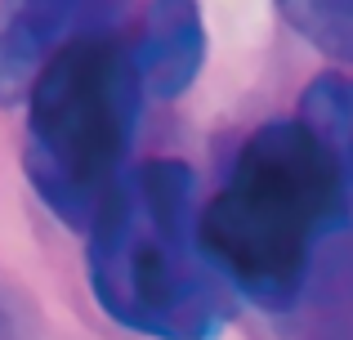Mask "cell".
Masks as SVG:
<instances>
[{"mask_svg":"<svg viewBox=\"0 0 353 340\" xmlns=\"http://www.w3.org/2000/svg\"><path fill=\"white\" fill-rule=\"evenodd\" d=\"M340 219V166L304 112L268 121L237 148L201 206L215 273L259 309H295Z\"/></svg>","mask_w":353,"mask_h":340,"instance_id":"cell-1","label":"cell"},{"mask_svg":"<svg viewBox=\"0 0 353 340\" xmlns=\"http://www.w3.org/2000/svg\"><path fill=\"white\" fill-rule=\"evenodd\" d=\"M197 219L188 161H143L121 174L90 224V287L112 323L152 340H210L228 323V291Z\"/></svg>","mask_w":353,"mask_h":340,"instance_id":"cell-2","label":"cell"},{"mask_svg":"<svg viewBox=\"0 0 353 340\" xmlns=\"http://www.w3.org/2000/svg\"><path fill=\"white\" fill-rule=\"evenodd\" d=\"M143 99L130 27L103 23V14L68 32L32 72L23 170L59 224H94L130 170Z\"/></svg>","mask_w":353,"mask_h":340,"instance_id":"cell-3","label":"cell"},{"mask_svg":"<svg viewBox=\"0 0 353 340\" xmlns=\"http://www.w3.org/2000/svg\"><path fill=\"white\" fill-rule=\"evenodd\" d=\"M130 54L148 99L188 94L206 63V23L197 0H148L130 23Z\"/></svg>","mask_w":353,"mask_h":340,"instance_id":"cell-4","label":"cell"},{"mask_svg":"<svg viewBox=\"0 0 353 340\" xmlns=\"http://www.w3.org/2000/svg\"><path fill=\"white\" fill-rule=\"evenodd\" d=\"M94 14L103 0H0V108L23 103L41 59Z\"/></svg>","mask_w":353,"mask_h":340,"instance_id":"cell-5","label":"cell"},{"mask_svg":"<svg viewBox=\"0 0 353 340\" xmlns=\"http://www.w3.org/2000/svg\"><path fill=\"white\" fill-rule=\"evenodd\" d=\"M295 112H304L318 126V134L331 143L336 166H340V219H336V233H331L318 269H327L340 287H353V77L322 72L304 90Z\"/></svg>","mask_w":353,"mask_h":340,"instance_id":"cell-6","label":"cell"},{"mask_svg":"<svg viewBox=\"0 0 353 340\" xmlns=\"http://www.w3.org/2000/svg\"><path fill=\"white\" fill-rule=\"evenodd\" d=\"M295 36L336 63H353V0H277Z\"/></svg>","mask_w":353,"mask_h":340,"instance_id":"cell-7","label":"cell"}]
</instances>
